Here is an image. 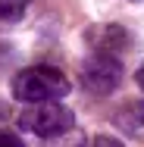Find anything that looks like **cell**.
Wrapping results in <instances>:
<instances>
[{"instance_id": "ba28073f", "label": "cell", "mask_w": 144, "mask_h": 147, "mask_svg": "<svg viewBox=\"0 0 144 147\" xmlns=\"http://www.w3.org/2000/svg\"><path fill=\"white\" fill-rule=\"evenodd\" d=\"M88 147H122V141H119V138H113V135H97Z\"/></svg>"}, {"instance_id": "9c48e42d", "label": "cell", "mask_w": 144, "mask_h": 147, "mask_svg": "<svg viewBox=\"0 0 144 147\" xmlns=\"http://www.w3.org/2000/svg\"><path fill=\"white\" fill-rule=\"evenodd\" d=\"M0 147H25V144H22L19 135H13V131H0Z\"/></svg>"}, {"instance_id": "6da1fadb", "label": "cell", "mask_w": 144, "mask_h": 147, "mask_svg": "<svg viewBox=\"0 0 144 147\" xmlns=\"http://www.w3.org/2000/svg\"><path fill=\"white\" fill-rule=\"evenodd\" d=\"M69 94V78L57 66H28L13 78V97L22 103L63 100Z\"/></svg>"}, {"instance_id": "8fae6325", "label": "cell", "mask_w": 144, "mask_h": 147, "mask_svg": "<svg viewBox=\"0 0 144 147\" xmlns=\"http://www.w3.org/2000/svg\"><path fill=\"white\" fill-rule=\"evenodd\" d=\"M135 3H141V0H135Z\"/></svg>"}, {"instance_id": "30bf717a", "label": "cell", "mask_w": 144, "mask_h": 147, "mask_svg": "<svg viewBox=\"0 0 144 147\" xmlns=\"http://www.w3.org/2000/svg\"><path fill=\"white\" fill-rule=\"evenodd\" d=\"M135 82H138V88L144 91V63L138 66V69H135Z\"/></svg>"}, {"instance_id": "8992f818", "label": "cell", "mask_w": 144, "mask_h": 147, "mask_svg": "<svg viewBox=\"0 0 144 147\" xmlns=\"http://www.w3.org/2000/svg\"><path fill=\"white\" fill-rule=\"evenodd\" d=\"M31 0H0V22H19Z\"/></svg>"}, {"instance_id": "5b68a950", "label": "cell", "mask_w": 144, "mask_h": 147, "mask_svg": "<svg viewBox=\"0 0 144 147\" xmlns=\"http://www.w3.org/2000/svg\"><path fill=\"white\" fill-rule=\"evenodd\" d=\"M113 122L132 138H144V100H128L113 113Z\"/></svg>"}, {"instance_id": "52a82bcc", "label": "cell", "mask_w": 144, "mask_h": 147, "mask_svg": "<svg viewBox=\"0 0 144 147\" xmlns=\"http://www.w3.org/2000/svg\"><path fill=\"white\" fill-rule=\"evenodd\" d=\"M44 147H88V144H85V135H82L78 128H72V131H66V135L47 138V144H44Z\"/></svg>"}, {"instance_id": "277c9868", "label": "cell", "mask_w": 144, "mask_h": 147, "mask_svg": "<svg viewBox=\"0 0 144 147\" xmlns=\"http://www.w3.org/2000/svg\"><path fill=\"white\" fill-rule=\"evenodd\" d=\"M88 38H91L94 53H110V57L122 53V50L128 47V41H132L128 31L122 28V25H116V22H110V25H97Z\"/></svg>"}, {"instance_id": "3957f363", "label": "cell", "mask_w": 144, "mask_h": 147, "mask_svg": "<svg viewBox=\"0 0 144 147\" xmlns=\"http://www.w3.org/2000/svg\"><path fill=\"white\" fill-rule=\"evenodd\" d=\"M119 82H122V63L110 53H91L82 63V85L91 94L107 97L119 88Z\"/></svg>"}, {"instance_id": "7a4b0ae2", "label": "cell", "mask_w": 144, "mask_h": 147, "mask_svg": "<svg viewBox=\"0 0 144 147\" xmlns=\"http://www.w3.org/2000/svg\"><path fill=\"white\" fill-rule=\"evenodd\" d=\"M19 128L31 131L38 138H57L75 128V116L66 103L59 100H44V103H25V110L19 113Z\"/></svg>"}]
</instances>
